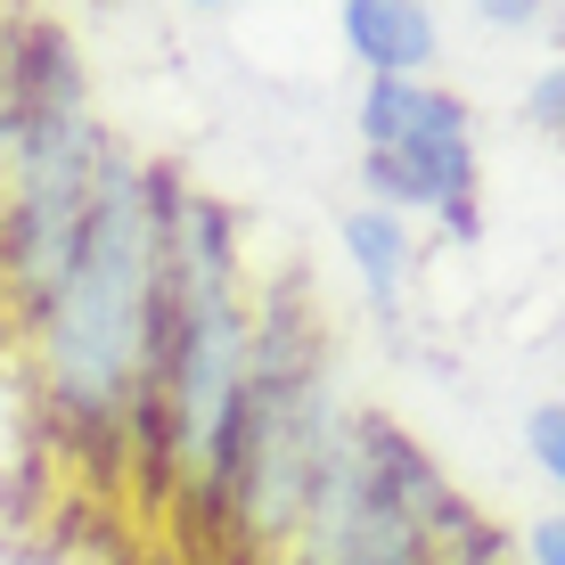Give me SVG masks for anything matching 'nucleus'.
<instances>
[{
  "label": "nucleus",
  "mask_w": 565,
  "mask_h": 565,
  "mask_svg": "<svg viewBox=\"0 0 565 565\" xmlns=\"http://www.w3.org/2000/svg\"><path fill=\"white\" fill-rule=\"evenodd\" d=\"M172 205H181V172L115 140L74 255L17 320L33 402L50 435L83 459H124L140 443L156 337H164Z\"/></svg>",
  "instance_id": "obj_1"
},
{
  "label": "nucleus",
  "mask_w": 565,
  "mask_h": 565,
  "mask_svg": "<svg viewBox=\"0 0 565 565\" xmlns=\"http://www.w3.org/2000/svg\"><path fill=\"white\" fill-rule=\"evenodd\" d=\"M255 263H246V230L222 198L181 181L172 205V270H164V337H156V385L131 459L148 467L156 492L205 516L213 483L230 459V426L246 402V369H255Z\"/></svg>",
  "instance_id": "obj_2"
},
{
  "label": "nucleus",
  "mask_w": 565,
  "mask_h": 565,
  "mask_svg": "<svg viewBox=\"0 0 565 565\" xmlns=\"http://www.w3.org/2000/svg\"><path fill=\"white\" fill-rule=\"evenodd\" d=\"M353 418L361 411L344 402L337 337H328L320 303L303 296V279L263 287L246 402H238V426H230L222 483L205 500V524L230 541L238 565H270L296 550V533H303L337 451H344V435H353Z\"/></svg>",
  "instance_id": "obj_3"
},
{
  "label": "nucleus",
  "mask_w": 565,
  "mask_h": 565,
  "mask_svg": "<svg viewBox=\"0 0 565 565\" xmlns=\"http://www.w3.org/2000/svg\"><path fill=\"white\" fill-rule=\"evenodd\" d=\"M115 131L90 99V66L57 17H33L25 74H17V131H9V181H0V303L25 320L33 296L74 255L99 198V172Z\"/></svg>",
  "instance_id": "obj_4"
},
{
  "label": "nucleus",
  "mask_w": 565,
  "mask_h": 565,
  "mask_svg": "<svg viewBox=\"0 0 565 565\" xmlns=\"http://www.w3.org/2000/svg\"><path fill=\"white\" fill-rule=\"evenodd\" d=\"M483 509L443 476L411 426L361 411L279 565H451Z\"/></svg>",
  "instance_id": "obj_5"
},
{
  "label": "nucleus",
  "mask_w": 565,
  "mask_h": 565,
  "mask_svg": "<svg viewBox=\"0 0 565 565\" xmlns=\"http://www.w3.org/2000/svg\"><path fill=\"white\" fill-rule=\"evenodd\" d=\"M353 140H361V198L402 213V222H443L476 230V107L451 83H361L353 99Z\"/></svg>",
  "instance_id": "obj_6"
},
{
  "label": "nucleus",
  "mask_w": 565,
  "mask_h": 565,
  "mask_svg": "<svg viewBox=\"0 0 565 565\" xmlns=\"http://www.w3.org/2000/svg\"><path fill=\"white\" fill-rule=\"evenodd\" d=\"M337 42L361 83H435L443 17L435 0H337Z\"/></svg>",
  "instance_id": "obj_7"
},
{
  "label": "nucleus",
  "mask_w": 565,
  "mask_h": 565,
  "mask_svg": "<svg viewBox=\"0 0 565 565\" xmlns=\"http://www.w3.org/2000/svg\"><path fill=\"white\" fill-rule=\"evenodd\" d=\"M337 255L353 270V287L369 296V311L411 303V287H418V222H402V213L361 198V205H344V222H337Z\"/></svg>",
  "instance_id": "obj_8"
},
{
  "label": "nucleus",
  "mask_w": 565,
  "mask_h": 565,
  "mask_svg": "<svg viewBox=\"0 0 565 565\" xmlns=\"http://www.w3.org/2000/svg\"><path fill=\"white\" fill-rule=\"evenodd\" d=\"M25 33H33V9H25V0H0V181H9V131H17V74H25Z\"/></svg>",
  "instance_id": "obj_9"
},
{
  "label": "nucleus",
  "mask_w": 565,
  "mask_h": 565,
  "mask_svg": "<svg viewBox=\"0 0 565 565\" xmlns=\"http://www.w3.org/2000/svg\"><path fill=\"white\" fill-rule=\"evenodd\" d=\"M524 459H533V467H541V483H550V492L565 500V394L524 411Z\"/></svg>",
  "instance_id": "obj_10"
},
{
  "label": "nucleus",
  "mask_w": 565,
  "mask_h": 565,
  "mask_svg": "<svg viewBox=\"0 0 565 565\" xmlns=\"http://www.w3.org/2000/svg\"><path fill=\"white\" fill-rule=\"evenodd\" d=\"M524 124L550 131V140H565V50L533 74V83H524Z\"/></svg>",
  "instance_id": "obj_11"
},
{
  "label": "nucleus",
  "mask_w": 565,
  "mask_h": 565,
  "mask_svg": "<svg viewBox=\"0 0 565 565\" xmlns=\"http://www.w3.org/2000/svg\"><path fill=\"white\" fill-rule=\"evenodd\" d=\"M467 17L483 33H541L550 25V0H467Z\"/></svg>",
  "instance_id": "obj_12"
},
{
  "label": "nucleus",
  "mask_w": 565,
  "mask_h": 565,
  "mask_svg": "<svg viewBox=\"0 0 565 565\" xmlns=\"http://www.w3.org/2000/svg\"><path fill=\"white\" fill-rule=\"evenodd\" d=\"M451 565H524V557H516V533H509V524H492V516H483L476 533H467V550H459Z\"/></svg>",
  "instance_id": "obj_13"
},
{
  "label": "nucleus",
  "mask_w": 565,
  "mask_h": 565,
  "mask_svg": "<svg viewBox=\"0 0 565 565\" xmlns=\"http://www.w3.org/2000/svg\"><path fill=\"white\" fill-rule=\"evenodd\" d=\"M516 557L524 565H565V516H533L516 533Z\"/></svg>",
  "instance_id": "obj_14"
},
{
  "label": "nucleus",
  "mask_w": 565,
  "mask_h": 565,
  "mask_svg": "<svg viewBox=\"0 0 565 565\" xmlns=\"http://www.w3.org/2000/svg\"><path fill=\"white\" fill-rule=\"evenodd\" d=\"M181 9H198V17H213V9H230V0H181Z\"/></svg>",
  "instance_id": "obj_15"
},
{
  "label": "nucleus",
  "mask_w": 565,
  "mask_h": 565,
  "mask_svg": "<svg viewBox=\"0 0 565 565\" xmlns=\"http://www.w3.org/2000/svg\"><path fill=\"white\" fill-rule=\"evenodd\" d=\"M557 148H565V140H557Z\"/></svg>",
  "instance_id": "obj_16"
}]
</instances>
